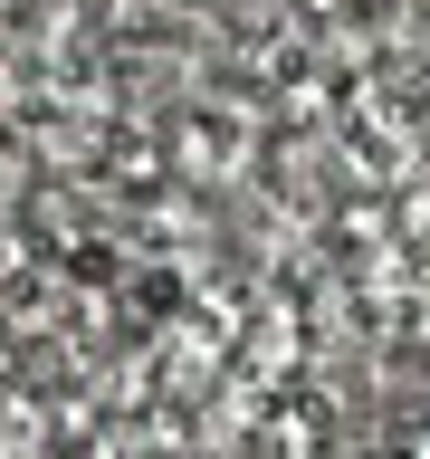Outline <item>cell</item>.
Instances as JSON below:
<instances>
[{
  "instance_id": "6da1fadb",
  "label": "cell",
  "mask_w": 430,
  "mask_h": 459,
  "mask_svg": "<svg viewBox=\"0 0 430 459\" xmlns=\"http://www.w3.org/2000/svg\"><path fill=\"white\" fill-rule=\"evenodd\" d=\"M411 459H430V421H421V440H411Z\"/></svg>"
}]
</instances>
